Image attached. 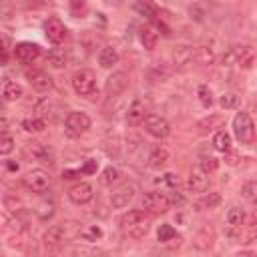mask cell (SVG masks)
<instances>
[{
    "label": "cell",
    "instance_id": "cell-8",
    "mask_svg": "<svg viewBox=\"0 0 257 257\" xmlns=\"http://www.w3.org/2000/svg\"><path fill=\"white\" fill-rule=\"evenodd\" d=\"M27 153L38 163H44V165H53L55 163V153L48 145L40 143V141H32V143H27Z\"/></svg>",
    "mask_w": 257,
    "mask_h": 257
},
{
    "label": "cell",
    "instance_id": "cell-19",
    "mask_svg": "<svg viewBox=\"0 0 257 257\" xmlns=\"http://www.w3.org/2000/svg\"><path fill=\"white\" fill-rule=\"evenodd\" d=\"M215 61V53L209 46H197L195 50H191V63L197 66H209Z\"/></svg>",
    "mask_w": 257,
    "mask_h": 257
},
{
    "label": "cell",
    "instance_id": "cell-51",
    "mask_svg": "<svg viewBox=\"0 0 257 257\" xmlns=\"http://www.w3.org/2000/svg\"><path fill=\"white\" fill-rule=\"evenodd\" d=\"M235 257H257V255H255L253 251H239Z\"/></svg>",
    "mask_w": 257,
    "mask_h": 257
},
{
    "label": "cell",
    "instance_id": "cell-21",
    "mask_svg": "<svg viewBox=\"0 0 257 257\" xmlns=\"http://www.w3.org/2000/svg\"><path fill=\"white\" fill-rule=\"evenodd\" d=\"M213 239H215V235H213V229H209V227H203V229L199 231V233L195 235L193 245H195L197 249H211Z\"/></svg>",
    "mask_w": 257,
    "mask_h": 257
},
{
    "label": "cell",
    "instance_id": "cell-2",
    "mask_svg": "<svg viewBox=\"0 0 257 257\" xmlns=\"http://www.w3.org/2000/svg\"><path fill=\"white\" fill-rule=\"evenodd\" d=\"M70 85L79 96H93L96 91V74L91 68H81L72 74Z\"/></svg>",
    "mask_w": 257,
    "mask_h": 257
},
{
    "label": "cell",
    "instance_id": "cell-23",
    "mask_svg": "<svg viewBox=\"0 0 257 257\" xmlns=\"http://www.w3.org/2000/svg\"><path fill=\"white\" fill-rule=\"evenodd\" d=\"M167 163H169V151L163 149V147H157V149L149 155V165H151L153 169H163Z\"/></svg>",
    "mask_w": 257,
    "mask_h": 257
},
{
    "label": "cell",
    "instance_id": "cell-5",
    "mask_svg": "<svg viewBox=\"0 0 257 257\" xmlns=\"http://www.w3.org/2000/svg\"><path fill=\"white\" fill-rule=\"evenodd\" d=\"M91 128V117L87 113H81V111H72L66 115V121H64V131L68 137H81L83 133H87Z\"/></svg>",
    "mask_w": 257,
    "mask_h": 257
},
{
    "label": "cell",
    "instance_id": "cell-13",
    "mask_svg": "<svg viewBox=\"0 0 257 257\" xmlns=\"http://www.w3.org/2000/svg\"><path fill=\"white\" fill-rule=\"evenodd\" d=\"M14 57L24 64H31L40 57V46L34 42H20L14 46Z\"/></svg>",
    "mask_w": 257,
    "mask_h": 257
},
{
    "label": "cell",
    "instance_id": "cell-14",
    "mask_svg": "<svg viewBox=\"0 0 257 257\" xmlns=\"http://www.w3.org/2000/svg\"><path fill=\"white\" fill-rule=\"evenodd\" d=\"M27 79L31 81L32 89H36L38 93H46V91L53 89V79H50L44 70H38V68L27 70Z\"/></svg>",
    "mask_w": 257,
    "mask_h": 257
},
{
    "label": "cell",
    "instance_id": "cell-36",
    "mask_svg": "<svg viewBox=\"0 0 257 257\" xmlns=\"http://www.w3.org/2000/svg\"><path fill=\"white\" fill-rule=\"evenodd\" d=\"M241 195H243L249 203H255V205H257V181H249V183H245L243 189H241Z\"/></svg>",
    "mask_w": 257,
    "mask_h": 257
},
{
    "label": "cell",
    "instance_id": "cell-29",
    "mask_svg": "<svg viewBox=\"0 0 257 257\" xmlns=\"http://www.w3.org/2000/svg\"><path fill=\"white\" fill-rule=\"evenodd\" d=\"M225 219H227V225H231V227H241V225H243V219H245V211L239 209V207H231V209L227 211Z\"/></svg>",
    "mask_w": 257,
    "mask_h": 257
},
{
    "label": "cell",
    "instance_id": "cell-43",
    "mask_svg": "<svg viewBox=\"0 0 257 257\" xmlns=\"http://www.w3.org/2000/svg\"><path fill=\"white\" fill-rule=\"evenodd\" d=\"M12 149H14V139L8 133H2V141H0V153H2V155H8V153H12Z\"/></svg>",
    "mask_w": 257,
    "mask_h": 257
},
{
    "label": "cell",
    "instance_id": "cell-7",
    "mask_svg": "<svg viewBox=\"0 0 257 257\" xmlns=\"http://www.w3.org/2000/svg\"><path fill=\"white\" fill-rule=\"evenodd\" d=\"M145 131L151 135V137H155V139H165L169 133H171V127H169V123L163 119V117H159V115H147V119H145Z\"/></svg>",
    "mask_w": 257,
    "mask_h": 257
},
{
    "label": "cell",
    "instance_id": "cell-30",
    "mask_svg": "<svg viewBox=\"0 0 257 257\" xmlns=\"http://www.w3.org/2000/svg\"><path fill=\"white\" fill-rule=\"evenodd\" d=\"M44 127H46L44 119H38V117H34V119H24V121H22V128H24L27 133H40V131H44Z\"/></svg>",
    "mask_w": 257,
    "mask_h": 257
},
{
    "label": "cell",
    "instance_id": "cell-37",
    "mask_svg": "<svg viewBox=\"0 0 257 257\" xmlns=\"http://www.w3.org/2000/svg\"><path fill=\"white\" fill-rule=\"evenodd\" d=\"M197 95H199V100H201V105L203 107H211L213 105V95H211V91H209V87L207 85H201L199 89H197Z\"/></svg>",
    "mask_w": 257,
    "mask_h": 257
},
{
    "label": "cell",
    "instance_id": "cell-25",
    "mask_svg": "<svg viewBox=\"0 0 257 257\" xmlns=\"http://www.w3.org/2000/svg\"><path fill=\"white\" fill-rule=\"evenodd\" d=\"M139 38H141V44L145 46V50H155V48H157V40H159V36H157V32L153 31V29H149V27L141 29Z\"/></svg>",
    "mask_w": 257,
    "mask_h": 257
},
{
    "label": "cell",
    "instance_id": "cell-45",
    "mask_svg": "<svg viewBox=\"0 0 257 257\" xmlns=\"http://www.w3.org/2000/svg\"><path fill=\"white\" fill-rule=\"evenodd\" d=\"M96 169H98V161H96V159H89V161L83 165V169H81V171H83L85 175H95V173H96Z\"/></svg>",
    "mask_w": 257,
    "mask_h": 257
},
{
    "label": "cell",
    "instance_id": "cell-15",
    "mask_svg": "<svg viewBox=\"0 0 257 257\" xmlns=\"http://www.w3.org/2000/svg\"><path fill=\"white\" fill-rule=\"evenodd\" d=\"M223 125H225V115H209L197 123V133L199 135L217 133V128H221Z\"/></svg>",
    "mask_w": 257,
    "mask_h": 257
},
{
    "label": "cell",
    "instance_id": "cell-18",
    "mask_svg": "<svg viewBox=\"0 0 257 257\" xmlns=\"http://www.w3.org/2000/svg\"><path fill=\"white\" fill-rule=\"evenodd\" d=\"M147 119V105L141 100V98H135L131 105H128V111H127V123L128 125H139V123H145Z\"/></svg>",
    "mask_w": 257,
    "mask_h": 257
},
{
    "label": "cell",
    "instance_id": "cell-46",
    "mask_svg": "<svg viewBox=\"0 0 257 257\" xmlns=\"http://www.w3.org/2000/svg\"><path fill=\"white\" fill-rule=\"evenodd\" d=\"M225 163L231 165V167H235V165L239 163V153H235V151H227V153H225Z\"/></svg>",
    "mask_w": 257,
    "mask_h": 257
},
{
    "label": "cell",
    "instance_id": "cell-24",
    "mask_svg": "<svg viewBox=\"0 0 257 257\" xmlns=\"http://www.w3.org/2000/svg\"><path fill=\"white\" fill-rule=\"evenodd\" d=\"M119 61V55H117V50L113 46H105L100 50V55H98V64L102 68H111L113 64H117Z\"/></svg>",
    "mask_w": 257,
    "mask_h": 257
},
{
    "label": "cell",
    "instance_id": "cell-40",
    "mask_svg": "<svg viewBox=\"0 0 257 257\" xmlns=\"http://www.w3.org/2000/svg\"><path fill=\"white\" fill-rule=\"evenodd\" d=\"M151 74H155L157 81H165V79H169L171 70H169L163 63H155V64H153V68H151Z\"/></svg>",
    "mask_w": 257,
    "mask_h": 257
},
{
    "label": "cell",
    "instance_id": "cell-39",
    "mask_svg": "<svg viewBox=\"0 0 257 257\" xmlns=\"http://www.w3.org/2000/svg\"><path fill=\"white\" fill-rule=\"evenodd\" d=\"M36 213L40 219H48V217H53L55 215V205L50 203V201H42L38 207H36Z\"/></svg>",
    "mask_w": 257,
    "mask_h": 257
},
{
    "label": "cell",
    "instance_id": "cell-38",
    "mask_svg": "<svg viewBox=\"0 0 257 257\" xmlns=\"http://www.w3.org/2000/svg\"><path fill=\"white\" fill-rule=\"evenodd\" d=\"M175 235H177V231L173 229V225H161L159 227V233H157V237H159V241L161 243H167V241H171V239H175Z\"/></svg>",
    "mask_w": 257,
    "mask_h": 257
},
{
    "label": "cell",
    "instance_id": "cell-50",
    "mask_svg": "<svg viewBox=\"0 0 257 257\" xmlns=\"http://www.w3.org/2000/svg\"><path fill=\"white\" fill-rule=\"evenodd\" d=\"M6 169H8V171H18V163H14V161H6Z\"/></svg>",
    "mask_w": 257,
    "mask_h": 257
},
{
    "label": "cell",
    "instance_id": "cell-35",
    "mask_svg": "<svg viewBox=\"0 0 257 257\" xmlns=\"http://www.w3.org/2000/svg\"><path fill=\"white\" fill-rule=\"evenodd\" d=\"M133 8H135L141 16H147V18H149V20H153V22L157 20V18H155V16H157V14H155V8H153L149 2H135V4H133Z\"/></svg>",
    "mask_w": 257,
    "mask_h": 257
},
{
    "label": "cell",
    "instance_id": "cell-17",
    "mask_svg": "<svg viewBox=\"0 0 257 257\" xmlns=\"http://www.w3.org/2000/svg\"><path fill=\"white\" fill-rule=\"evenodd\" d=\"M187 187L193 193H205V191L209 189V177H207V173H203L201 169H193L191 175H189V179H187Z\"/></svg>",
    "mask_w": 257,
    "mask_h": 257
},
{
    "label": "cell",
    "instance_id": "cell-28",
    "mask_svg": "<svg viewBox=\"0 0 257 257\" xmlns=\"http://www.w3.org/2000/svg\"><path fill=\"white\" fill-rule=\"evenodd\" d=\"M22 95H24V89L18 83H8V81L4 83V89H2L4 100H18Z\"/></svg>",
    "mask_w": 257,
    "mask_h": 257
},
{
    "label": "cell",
    "instance_id": "cell-6",
    "mask_svg": "<svg viewBox=\"0 0 257 257\" xmlns=\"http://www.w3.org/2000/svg\"><path fill=\"white\" fill-rule=\"evenodd\" d=\"M171 207V201L165 193L159 191H151L143 197V211L151 213V215H161Z\"/></svg>",
    "mask_w": 257,
    "mask_h": 257
},
{
    "label": "cell",
    "instance_id": "cell-12",
    "mask_svg": "<svg viewBox=\"0 0 257 257\" xmlns=\"http://www.w3.org/2000/svg\"><path fill=\"white\" fill-rule=\"evenodd\" d=\"M133 199H135V185H128V183L117 187V189L111 193V205H113L115 209L127 207V205L131 203Z\"/></svg>",
    "mask_w": 257,
    "mask_h": 257
},
{
    "label": "cell",
    "instance_id": "cell-3",
    "mask_svg": "<svg viewBox=\"0 0 257 257\" xmlns=\"http://www.w3.org/2000/svg\"><path fill=\"white\" fill-rule=\"evenodd\" d=\"M255 63V50L249 44L231 46L229 53L223 55V64H239L241 68H251Z\"/></svg>",
    "mask_w": 257,
    "mask_h": 257
},
{
    "label": "cell",
    "instance_id": "cell-31",
    "mask_svg": "<svg viewBox=\"0 0 257 257\" xmlns=\"http://www.w3.org/2000/svg\"><path fill=\"white\" fill-rule=\"evenodd\" d=\"M119 179H121L119 169H115V167H107L105 171H102V175H100V183L105 185V187H109V185H113L115 181H119Z\"/></svg>",
    "mask_w": 257,
    "mask_h": 257
},
{
    "label": "cell",
    "instance_id": "cell-44",
    "mask_svg": "<svg viewBox=\"0 0 257 257\" xmlns=\"http://www.w3.org/2000/svg\"><path fill=\"white\" fill-rule=\"evenodd\" d=\"M219 203H221V195H219V193H209L207 197L203 199V205H205V207H209V209L217 207Z\"/></svg>",
    "mask_w": 257,
    "mask_h": 257
},
{
    "label": "cell",
    "instance_id": "cell-33",
    "mask_svg": "<svg viewBox=\"0 0 257 257\" xmlns=\"http://www.w3.org/2000/svg\"><path fill=\"white\" fill-rule=\"evenodd\" d=\"M127 233L131 235L133 239H141V237H145V235L149 233V221H143V223H137V225H133V227H128V229H127Z\"/></svg>",
    "mask_w": 257,
    "mask_h": 257
},
{
    "label": "cell",
    "instance_id": "cell-11",
    "mask_svg": "<svg viewBox=\"0 0 257 257\" xmlns=\"http://www.w3.org/2000/svg\"><path fill=\"white\" fill-rule=\"evenodd\" d=\"M44 34L50 42H55V44H61L64 38H66V29H64V24L61 18L57 16H50L46 22H44Z\"/></svg>",
    "mask_w": 257,
    "mask_h": 257
},
{
    "label": "cell",
    "instance_id": "cell-27",
    "mask_svg": "<svg viewBox=\"0 0 257 257\" xmlns=\"http://www.w3.org/2000/svg\"><path fill=\"white\" fill-rule=\"evenodd\" d=\"M231 143H233V141H231V135L225 133V131H217L215 137H213V147L217 151H221V153L231 151Z\"/></svg>",
    "mask_w": 257,
    "mask_h": 257
},
{
    "label": "cell",
    "instance_id": "cell-4",
    "mask_svg": "<svg viewBox=\"0 0 257 257\" xmlns=\"http://www.w3.org/2000/svg\"><path fill=\"white\" fill-rule=\"evenodd\" d=\"M233 133L237 137L239 143L243 145H251L255 141V125L249 117V113H237L233 119Z\"/></svg>",
    "mask_w": 257,
    "mask_h": 257
},
{
    "label": "cell",
    "instance_id": "cell-9",
    "mask_svg": "<svg viewBox=\"0 0 257 257\" xmlns=\"http://www.w3.org/2000/svg\"><path fill=\"white\" fill-rule=\"evenodd\" d=\"M24 183H27L29 189H32L34 193H44L50 187V175L42 169H32L24 177Z\"/></svg>",
    "mask_w": 257,
    "mask_h": 257
},
{
    "label": "cell",
    "instance_id": "cell-32",
    "mask_svg": "<svg viewBox=\"0 0 257 257\" xmlns=\"http://www.w3.org/2000/svg\"><path fill=\"white\" fill-rule=\"evenodd\" d=\"M219 105H221L225 111L237 109V107H239V96H237L235 93H225V95L219 98Z\"/></svg>",
    "mask_w": 257,
    "mask_h": 257
},
{
    "label": "cell",
    "instance_id": "cell-48",
    "mask_svg": "<svg viewBox=\"0 0 257 257\" xmlns=\"http://www.w3.org/2000/svg\"><path fill=\"white\" fill-rule=\"evenodd\" d=\"M165 181H167L171 187H177V185H179V177H177L175 173H167V175H165Z\"/></svg>",
    "mask_w": 257,
    "mask_h": 257
},
{
    "label": "cell",
    "instance_id": "cell-42",
    "mask_svg": "<svg viewBox=\"0 0 257 257\" xmlns=\"http://www.w3.org/2000/svg\"><path fill=\"white\" fill-rule=\"evenodd\" d=\"M217 167H219V161L215 157H201V167L199 169L203 173H213Z\"/></svg>",
    "mask_w": 257,
    "mask_h": 257
},
{
    "label": "cell",
    "instance_id": "cell-16",
    "mask_svg": "<svg viewBox=\"0 0 257 257\" xmlns=\"http://www.w3.org/2000/svg\"><path fill=\"white\" fill-rule=\"evenodd\" d=\"M93 187L89 185V183H76V185H72L70 189H68V199L72 201V203H76V205H85V203H89L91 199H93Z\"/></svg>",
    "mask_w": 257,
    "mask_h": 257
},
{
    "label": "cell",
    "instance_id": "cell-34",
    "mask_svg": "<svg viewBox=\"0 0 257 257\" xmlns=\"http://www.w3.org/2000/svg\"><path fill=\"white\" fill-rule=\"evenodd\" d=\"M81 235H83V239H87V241H98V239L102 237V229H100L98 225H89V227H85V229L81 231Z\"/></svg>",
    "mask_w": 257,
    "mask_h": 257
},
{
    "label": "cell",
    "instance_id": "cell-49",
    "mask_svg": "<svg viewBox=\"0 0 257 257\" xmlns=\"http://www.w3.org/2000/svg\"><path fill=\"white\" fill-rule=\"evenodd\" d=\"M81 175H83V171H81V169H79V171H70V169H68V171H64V173H63V177H64V179H76V177H81Z\"/></svg>",
    "mask_w": 257,
    "mask_h": 257
},
{
    "label": "cell",
    "instance_id": "cell-10",
    "mask_svg": "<svg viewBox=\"0 0 257 257\" xmlns=\"http://www.w3.org/2000/svg\"><path fill=\"white\" fill-rule=\"evenodd\" d=\"M128 83H131V79H128V74H127V72H123V70H117V72H113V74L109 76V79H107L105 91H107V95H109V96H119L121 93H125V91H127Z\"/></svg>",
    "mask_w": 257,
    "mask_h": 257
},
{
    "label": "cell",
    "instance_id": "cell-41",
    "mask_svg": "<svg viewBox=\"0 0 257 257\" xmlns=\"http://www.w3.org/2000/svg\"><path fill=\"white\" fill-rule=\"evenodd\" d=\"M175 61H177L179 66H181L183 63H191V50L187 46H179L175 50Z\"/></svg>",
    "mask_w": 257,
    "mask_h": 257
},
{
    "label": "cell",
    "instance_id": "cell-1",
    "mask_svg": "<svg viewBox=\"0 0 257 257\" xmlns=\"http://www.w3.org/2000/svg\"><path fill=\"white\" fill-rule=\"evenodd\" d=\"M81 229V225L76 223V221H66V223H59V225H53V227H48V231L42 235V243L48 251H55L59 249L64 241L72 239Z\"/></svg>",
    "mask_w": 257,
    "mask_h": 257
},
{
    "label": "cell",
    "instance_id": "cell-47",
    "mask_svg": "<svg viewBox=\"0 0 257 257\" xmlns=\"http://www.w3.org/2000/svg\"><path fill=\"white\" fill-rule=\"evenodd\" d=\"M169 201H171L173 205H183V203H185V197H183L181 193H177V191H175V193L169 197Z\"/></svg>",
    "mask_w": 257,
    "mask_h": 257
},
{
    "label": "cell",
    "instance_id": "cell-26",
    "mask_svg": "<svg viewBox=\"0 0 257 257\" xmlns=\"http://www.w3.org/2000/svg\"><path fill=\"white\" fill-rule=\"evenodd\" d=\"M237 239H239V243H245V245L257 241V221L245 225V227L241 229V233L237 235Z\"/></svg>",
    "mask_w": 257,
    "mask_h": 257
},
{
    "label": "cell",
    "instance_id": "cell-20",
    "mask_svg": "<svg viewBox=\"0 0 257 257\" xmlns=\"http://www.w3.org/2000/svg\"><path fill=\"white\" fill-rule=\"evenodd\" d=\"M143 221H147L145 211H143V209H131V211H127L125 215H121L119 225L127 231L128 227H133V225H137V223H143Z\"/></svg>",
    "mask_w": 257,
    "mask_h": 257
},
{
    "label": "cell",
    "instance_id": "cell-22",
    "mask_svg": "<svg viewBox=\"0 0 257 257\" xmlns=\"http://www.w3.org/2000/svg\"><path fill=\"white\" fill-rule=\"evenodd\" d=\"M46 61L53 64L55 68H64L66 63H68L66 50H64V48H50L48 53H46Z\"/></svg>",
    "mask_w": 257,
    "mask_h": 257
}]
</instances>
